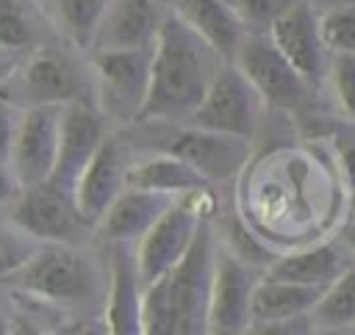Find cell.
<instances>
[{
  "label": "cell",
  "instance_id": "6da1fadb",
  "mask_svg": "<svg viewBox=\"0 0 355 335\" xmlns=\"http://www.w3.org/2000/svg\"><path fill=\"white\" fill-rule=\"evenodd\" d=\"M225 58L172 8L150 55V89L139 119H189Z\"/></svg>",
  "mask_w": 355,
  "mask_h": 335
},
{
  "label": "cell",
  "instance_id": "7a4b0ae2",
  "mask_svg": "<svg viewBox=\"0 0 355 335\" xmlns=\"http://www.w3.org/2000/svg\"><path fill=\"white\" fill-rule=\"evenodd\" d=\"M216 230L214 213L200 224L183 257L158 280L144 285L141 335H205L214 277Z\"/></svg>",
  "mask_w": 355,
  "mask_h": 335
},
{
  "label": "cell",
  "instance_id": "3957f363",
  "mask_svg": "<svg viewBox=\"0 0 355 335\" xmlns=\"http://www.w3.org/2000/svg\"><path fill=\"white\" fill-rule=\"evenodd\" d=\"M105 280V257L100 260V246L94 241H39L33 255L0 285L25 291L58 310H78L86 316L94 307H103Z\"/></svg>",
  "mask_w": 355,
  "mask_h": 335
},
{
  "label": "cell",
  "instance_id": "277c9868",
  "mask_svg": "<svg viewBox=\"0 0 355 335\" xmlns=\"http://www.w3.org/2000/svg\"><path fill=\"white\" fill-rule=\"evenodd\" d=\"M125 144L141 152H164L186 161L211 185L230 183L252 158V141L219 130L200 127L189 119H136L116 127Z\"/></svg>",
  "mask_w": 355,
  "mask_h": 335
},
{
  "label": "cell",
  "instance_id": "5b68a950",
  "mask_svg": "<svg viewBox=\"0 0 355 335\" xmlns=\"http://www.w3.org/2000/svg\"><path fill=\"white\" fill-rule=\"evenodd\" d=\"M0 91L19 108L94 102L89 58L64 39L44 42L19 55L3 78Z\"/></svg>",
  "mask_w": 355,
  "mask_h": 335
},
{
  "label": "cell",
  "instance_id": "8992f818",
  "mask_svg": "<svg viewBox=\"0 0 355 335\" xmlns=\"http://www.w3.org/2000/svg\"><path fill=\"white\" fill-rule=\"evenodd\" d=\"M233 64L250 78V83L258 89V94L266 102V111L294 116V119H308L316 114L319 91L311 86L286 58L283 53L272 44L269 33L261 30H247L241 39Z\"/></svg>",
  "mask_w": 355,
  "mask_h": 335
},
{
  "label": "cell",
  "instance_id": "52a82bcc",
  "mask_svg": "<svg viewBox=\"0 0 355 335\" xmlns=\"http://www.w3.org/2000/svg\"><path fill=\"white\" fill-rule=\"evenodd\" d=\"M214 208L216 202H214L211 188L186 191L169 202V208L155 219V224L133 244L136 269L144 285L158 280L164 271H169L183 257L200 224L214 213Z\"/></svg>",
  "mask_w": 355,
  "mask_h": 335
},
{
  "label": "cell",
  "instance_id": "ba28073f",
  "mask_svg": "<svg viewBox=\"0 0 355 335\" xmlns=\"http://www.w3.org/2000/svg\"><path fill=\"white\" fill-rule=\"evenodd\" d=\"M153 47L133 50H89V69L94 80V105L116 130L139 119L150 89Z\"/></svg>",
  "mask_w": 355,
  "mask_h": 335
},
{
  "label": "cell",
  "instance_id": "9c48e42d",
  "mask_svg": "<svg viewBox=\"0 0 355 335\" xmlns=\"http://www.w3.org/2000/svg\"><path fill=\"white\" fill-rule=\"evenodd\" d=\"M11 224L33 235L36 241H61V244H92L94 224L83 219L75 202V191L53 177L22 185L17 199L0 210Z\"/></svg>",
  "mask_w": 355,
  "mask_h": 335
},
{
  "label": "cell",
  "instance_id": "30bf717a",
  "mask_svg": "<svg viewBox=\"0 0 355 335\" xmlns=\"http://www.w3.org/2000/svg\"><path fill=\"white\" fill-rule=\"evenodd\" d=\"M263 114H266V102L258 94V89L233 61H225L211 78L189 122L208 127V130L241 136L255 144L261 125H263Z\"/></svg>",
  "mask_w": 355,
  "mask_h": 335
},
{
  "label": "cell",
  "instance_id": "8fae6325",
  "mask_svg": "<svg viewBox=\"0 0 355 335\" xmlns=\"http://www.w3.org/2000/svg\"><path fill=\"white\" fill-rule=\"evenodd\" d=\"M263 269L247 263L216 238L205 335H241L250 327V299Z\"/></svg>",
  "mask_w": 355,
  "mask_h": 335
},
{
  "label": "cell",
  "instance_id": "7c38bea8",
  "mask_svg": "<svg viewBox=\"0 0 355 335\" xmlns=\"http://www.w3.org/2000/svg\"><path fill=\"white\" fill-rule=\"evenodd\" d=\"M272 44L283 53V58L316 89L327 83L330 61L333 55L327 53L322 36H319V8L313 0H300L291 6L283 17L272 22L266 30Z\"/></svg>",
  "mask_w": 355,
  "mask_h": 335
},
{
  "label": "cell",
  "instance_id": "4fadbf2b",
  "mask_svg": "<svg viewBox=\"0 0 355 335\" xmlns=\"http://www.w3.org/2000/svg\"><path fill=\"white\" fill-rule=\"evenodd\" d=\"M133 150L125 144V138L111 127L89 163L80 169L72 191L78 210L86 221L97 224V219L105 213V208L119 197V191L128 185V169L133 161Z\"/></svg>",
  "mask_w": 355,
  "mask_h": 335
},
{
  "label": "cell",
  "instance_id": "5bb4252c",
  "mask_svg": "<svg viewBox=\"0 0 355 335\" xmlns=\"http://www.w3.org/2000/svg\"><path fill=\"white\" fill-rule=\"evenodd\" d=\"M105 255V296H103V329L111 335H141V296L144 282L136 269L133 244H100Z\"/></svg>",
  "mask_w": 355,
  "mask_h": 335
},
{
  "label": "cell",
  "instance_id": "9a60e30c",
  "mask_svg": "<svg viewBox=\"0 0 355 335\" xmlns=\"http://www.w3.org/2000/svg\"><path fill=\"white\" fill-rule=\"evenodd\" d=\"M64 105H31L22 108L17 138L8 155V166L14 169L22 185L39 183L50 177L55 152H58V127H61Z\"/></svg>",
  "mask_w": 355,
  "mask_h": 335
},
{
  "label": "cell",
  "instance_id": "2e32d148",
  "mask_svg": "<svg viewBox=\"0 0 355 335\" xmlns=\"http://www.w3.org/2000/svg\"><path fill=\"white\" fill-rule=\"evenodd\" d=\"M169 0H108L89 50L153 47L155 33L169 14ZM86 50V53H89Z\"/></svg>",
  "mask_w": 355,
  "mask_h": 335
},
{
  "label": "cell",
  "instance_id": "e0dca14e",
  "mask_svg": "<svg viewBox=\"0 0 355 335\" xmlns=\"http://www.w3.org/2000/svg\"><path fill=\"white\" fill-rule=\"evenodd\" d=\"M108 130H111V125L105 122V116L100 114V108L94 102L64 105L61 127H58V152H55L50 177L72 188L80 169L89 163V158L94 155V150L100 147V141L105 138Z\"/></svg>",
  "mask_w": 355,
  "mask_h": 335
},
{
  "label": "cell",
  "instance_id": "ac0fdd59",
  "mask_svg": "<svg viewBox=\"0 0 355 335\" xmlns=\"http://www.w3.org/2000/svg\"><path fill=\"white\" fill-rule=\"evenodd\" d=\"M175 194L125 185L94 224V244H136L169 208Z\"/></svg>",
  "mask_w": 355,
  "mask_h": 335
},
{
  "label": "cell",
  "instance_id": "d6986e66",
  "mask_svg": "<svg viewBox=\"0 0 355 335\" xmlns=\"http://www.w3.org/2000/svg\"><path fill=\"white\" fill-rule=\"evenodd\" d=\"M349 260H352L349 249L338 238H330V241H322V244L300 246L294 252H280L263 269V277L302 282V285H322L324 288Z\"/></svg>",
  "mask_w": 355,
  "mask_h": 335
},
{
  "label": "cell",
  "instance_id": "ffe728a7",
  "mask_svg": "<svg viewBox=\"0 0 355 335\" xmlns=\"http://www.w3.org/2000/svg\"><path fill=\"white\" fill-rule=\"evenodd\" d=\"M53 39L58 33L42 0H0V58L17 61Z\"/></svg>",
  "mask_w": 355,
  "mask_h": 335
},
{
  "label": "cell",
  "instance_id": "44dd1931",
  "mask_svg": "<svg viewBox=\"0 0 355 335\" xmlns=\"http://www.w3.org/2000/svg\"><path fill=\"white\" fill-rule=\"evenodd\" d=\"M172 11L200 33L225 61H233L241 39L247 36L244 22L227 6V0H169Z\"/></svg>",
  "mask_w": 355,
  "mask_h": 335
},
{
  "label": "cell",
  "instance_id": "7402d4cb",
  "mask_svg": "<svg viewBox=\"0 0 355 335\" xmlns=\"http://www.w3.org/2000/svg\"><path fill=\"white\" fill-rule=\"evenodd\" d=\"M319 293H322V285H302V282L272 280V277L261 274V280L252 288V299H250V327H247V332L252 327H261V324L308 316L311 307L316 305Z\"/></svg>",
  "mask_w": 355,
  "mask_h": 335
},
{
  "label": "cell",
  "instance_id": "603a6c76",
  "mask_svg": "<svg viewBox=\"0 0 355 335\" xmlns=\"http://www.w3.org/2000/svg\"><path fill=\"white\" fill-rule=\"evenodd\" d=\"M128 185L161 191V194H186L197 188H214L197 169H191L186 161L164 152H141L133 155L128 169Z\"/></svg>",
  "mask_w": 355,
  "mask_h": 335
},
{
  "label": "cell",
  "instance_id": "cb8c5ba5",
  "mask_svg": "<svg viewBox=\"0 0 355 335\" xmlns=\"http://www.w3.org/2000/svg\"><path fill=\"white\" fill-rule=\"evenodd\" d=\"M308 316L313 332H349L355 327V257L322 288Z\"/></svg>",
  "mask_w": 355,
  "mask_h": 335
},
{
  "label": "cell",
  "instance_id": "d4e9b609",
  "mask_svg": "<svg viewBox=\"0 0 355 335\" xmlns=\"http://www.w3.org/2000/svg\"><path fill=\"white\" fill-rule=\"evenodd\" d=\"M42 3L55 25L58 39L86 53L108 0H42Z\"/></svg>",
  "mask_w": 355,
  "mask_h": 335
},
{
  "label": "cell",
  "instance_id": "484cf974",
  "mask_svg": "<svg viewBox=\"0 0 355 335\" xmlns=\"http://www.w3.org/2000/svg\"><path fill=\"white\" fill-rule=\"evenodd\" d=\"M319 36L330 55H355V3L322 6Z\"/></svg>",
  "mask_w": 355,
  "mask_h": 335
},
{
  "label": "cell",
  "instance_id": "4316f807",
  "mask_svg": "<svg viewBox=\"0 0 355 335\" xmlns=\"http://www.w3.org/2000/svg\"><path fill=\"white\" fill-rule=\"evenodd\" d=\"M39 246L33 235L11 224L6 216H0V282H6Z\"/></svg>",
  "mask_w": 355,
  "mask_h": 335
},
{
  "label": "cell",
  "instance_id": "83f0119b",
  "mask_svg": "<svg viewBox=\"0 0 355 335\" xmlns=\"http://www.w3.org/2000/svg\"><path fill=\"white\" fill-rule=\"evenodd\" d=\"M338 108V116L355 125V55H333L327 83Z\"/></svg>",
  "mask_w": 355,
  "mask_h": 335
},
{
  "label": "cell",
  "instance_id": "f1b7e54d",
  "mask_svg": "<svg viewBox=\"0 0 355 335\" xmlns=\"http://www.w3.org/2000/svg\"><path fill=\"white\" fill-rule=\"evenodd\" d=\"M322 122L327 127H319L316 136H324L330 141V147L341 163V172L347 174V185L352 191L355 188V125L347 122L344 116H333V119L322 116Z\"/></svg>",
  "mask_w": 355,
  "mask_h": 335
},
{
  "label": "cell",
  "instance_id": "f546056e",
  "mask_svg": "<svg viewBox=\"0 0 355 335\" xmlns=\"http://www.w3.org/2000/svg\"><path fill=\"white\" fill-rule=\"evenodd\" d=\"M300 0H227V6L236 11V17L244 22L247 30L266 33L277 17H283L291 6Z\"/></svg>",
  "mask_w": 355,
  "mask_h": 335
},
{
  "label": "cell",
  "instance_id": "4dcf8cb0",
  "mask_svg": "<svg viewBox=\"0 0 355 335\" xmlns=\"http://www.w3.org/2000/svg\"><path fill=\"white\" fill-rule=\"evenodd\" d=\"M19 116L22 108L14 105L3 91H0V161H8L14 138H17V127H19Z\"/></svg>",
  "mask_w": 355,
  "mask_h": 335
},
{
  "label": "cell",
  "instance_id": "1f68e13d",
  "mask_svg": "<svg viewBox=\"0 0 355 335\" xmlns=\"http://www.w3.org/2000/svg\"><path fill=\"white\" fill-rule=\"evenodd\" d=\"M250 332H258V335H308V332H313V327H311V316H297V318H283V321L252 327Z\"/></svg>",
  "mask_w": 355,
  "mask_h": 335
},
{
  "label": "cell",
  "instance_id": "d6a6232c",
  "mask_svg": "<svg viewBox=\"0 0 355 335\" xmlns=\"http://www.w3.org/2000/svg\"><path fill=\"white\" fill-rule=\"evenodd\" d=\"M19 191H22V183L17 180L14 169L8 166V161H0V210H6Z\"/></svg>",
  "mask_w": 355,
  "mask_h": 335
},
{
  "label": "cell",
  "instance_id": "836d02e7",
  "mask_svg": "<svg viewBox=\"0 0 355 335\" xmlns=\"http://www.w3.org/2000/svg\"><path fill=\"white\" fill-rule=\"evenodd\" d=\"M347 249H349V255L355 257V216H349L344 224H341V230H338V235H336Z\"/></svg>",
  "mask_w": 355,
  "mask_h": 335
},
{
  "label": "cell",
  "instance_id": "e575fe53",
  "mask_svg": "<svg viewBox=\"0 0 355 335\" xmlns=\"http://www.w3.org/2000/svg\"><path fill=\"white\" fill-rule=\"evenodd\" d=\"M11 332V313H8V302H6V288L0 285V335Z\"/></svg>",
  "mask_w": 355,
  "mask_h": 335
},
{
  "label": "cell",
  "instance_id": "d590c367",
  "mask_svg": "<svg viewBox=\"0 0 355 335\" xmlns=\"http://www.w3.org/2000/svg\"><path fill=\"white\" fill-rule=\"evenodd\" d=\"M11 64H14L11 58H0V83H3V78L8 75V69H11Z\"/></svg>",
  "mask_w": 355,
  "mask_h": 335
},
{
  "label": "cell",
  "instance_id": "8d00e7d4",
  "mask_svg": "<svg viewBox=\"0 0 355 335\" xmlns=\"http://www.w3.org/2000/svg\"><path fill=\"white\" fill-rule=\"evenodd\" d=\"M316 3V8H322V6H333V3H355V0H313Z\"/></svg>",
  "mask_w": 355,
  "mask_h": 335
},
{
  "label": "cell",
  "instance_id": "74e56055",
  "mask_svg": "<svg viewBox=\"0 0 355 335\" xmlns=\"http://www.w3.org/2000/svg\"><path fill=\"white\" fill-rule=\"evenodd\" d=\"M349 216H355V188L349 191Z\"/></svg>",
  "mask_w": 355,
  "mask_h": 335
},
{
  "label": "cell",
  "instance_id": "f35d334b",
  "mask_svg": "<svg viewBox=\"0 0 355 335\" xmlns=\"http://www.w3.org/2000/svg\"><path fill=\"white\" fill-rule=\"evenodd\" d=\"M349 332H355V327H352V329H349Z\"/></svg>",
  "mask_w": 355,
  "mask_h": 335
}]
</instances>
